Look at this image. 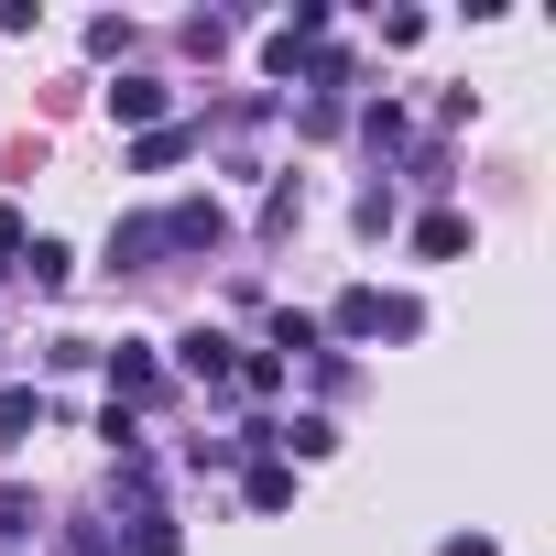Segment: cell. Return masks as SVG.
<instances>
[{"label": "cell", "instance_id": "4fadbf2b", "mask_svg": "<svg viewBox=\"0 0 556 556\" xmlns=\"http://www.w3.org/2000/svg\"><path fill=\"white\" fill-rule=\"evenodd\" d=\"M23 273H34V285L55 295V285H66V273H77V251H66V240H34V251H23Z\"/></svg>", "mask_w": 556, "mask_h": 556}, {"label": "cell", "instance_id": "277c9868", "mask_svg": "<svg viewBox=\"0 0 556 556\" xmlns=\"http://www.w3.org/2000/svg\"><path fill=\"white\" fill-rule=\"evenodd\" d=\"M175 371H186V382H207V393H218V382H229V371H240V339H218V328H186V339H175Z\"/></svg>", "mask_w": 556, "mask_h": 556}, {"label": "cell", "instance_id": "8992f818", "mask_svg": "<svg viewBox=\"0 0 556 556\" xmlns=\"http://www.w3.org/2000/svg\"><path fill=\"white\" fill-rule=\"evenodd\" d=\"M240 502H251V513H285V502H295V469H285V458H240Z\"/></svg>", "mask_w": 556, "mask_h": 556}, {"label": "cell", "instance_id": "7a4b0ae2", "mask_svg": "<svg viewBox=\"0 0 556 556\" xmlns=\"http://www.w3.org/2000/svg\"><path fill=\"white\" fill-rule=\"evenodd\" d=\"M218 240H229V207L218 197H175L164 207V251H218Z\"/></svg>", "mask_w": 556, "mask_h": 556}, {"label": "cell", "instance_id": "52a82bcc", "mask_svg": "<svg viewBox=\"0 0 556 556\" xmlns=\"http://www.w3.org/2000/svg\"><path fill=\"white\" fill-rule=\"evenodd\" d=\"M415 251H426V262H458V251H469V218H458V207H426V218H415Z\"/></svg>", "mask_w": 556, "mask_h": 556}, {"label": "cell", "instance_id": "8fae6325", "mask_svg": "<svg viewBox=\"0 0 556 556\" xmlns=\"http://www.w3.org/2000/svg\"><path fill=\"white\" fill-rule=\"evenodd\" d=\"M131 556H186V534H175V513L153 502V513H131Z\"/></svg>", "mask_w": 556, "mask_h": 556}, {"label": "cell", "instance_id": "9c48e42d", "mask_svg": "<svg viewBox=\"0 0 556 556\" xmlns=\"http://www.w3.org/2000/svg\"><path fill=\"white\" fill-rule=\"evenodd\" d=\"M45 415H55L45 393H23V382H0V447H23V437H34Z\"/></svg>", "mask_w": 556, "mask_h": 556}, {"label": "cell", "instance_id": "9a60e30c", "mask_svg": "<svg viewBox=\"0 0 556 556\" xmlns=\"http://www.w3.org/2000/svg\"><path fill=\"white\" fill-rule=\"evenodd\" d=\"M34 523H45V513H34V491H0V545H23Z\"/></svg>", "mask_w": 556, "mask_h": 556}, {"label": "cell", "instance_id": "7c38bea8", "mask_svg": "<svg viewBox=\"0 0 556 556\" xmlns=\"http://www.w3.org/2000/svg\"><path fill=\"white\" fill-rule=\"evenodd\" d=\"M55 556H121V523H55Z\"/></svg>", "mask_w": 556, "mask_h": 556}, {"label": "cell", "instance_id": "ffe728a7", "mask_svg": "<svg viewBox=\"0 0 556 556\" xmlns=\"http://www.w3.org/2000/svg\"><path fill=\"white\" fill-rule=\"evenodd\" d=\"M0 556H12V545H0Z\"/></svg>", "mask_w": 556, "mask_h": 556}, {"label": "cell", "instance_id": "ba28073f", "mask_svg": "<svg viewBox=\"0 0 556 556\" xmlns=\"http://www.w3.org/2000/svg\"><path fill=\"white\" fill-rule=\"evenodd\" d=\"M317 328H339V339H382V295H371V285H350V295H339Z\"/></svg>", "mask_w": 556, "mask_h": 556}, {"label": "cell", "instance_id": "d6986e66", "mask_svg": "<svg viewBox=\"0 0 556 556\" xmlns=\"http://www.w3.org/2000/svg\"><path fill=\"white\" fill-rule=\"evenodd\" d=\"M437 556H502V545H491V534H447Z\"/></svg>", "mask_w": 556, "mask_h": 556}, {"label": "cell", "instance_id": "5bb4252c", "mask_svg": "<svg viewBox=\"0 0 556 556\" xmlns=\"http://www.w3.org/2000/svg\"><path fill=\"white\" fill-rule=\"evenodd\" d=\"M317 339H328V328H317L306 306H285V317H273V361H285V350H317Z\"/></svg>", "mask_w": 556, "mask_h": 556}, {"label": "cell", "instance_id": "6da1fadb", "mask_svg": "<svg viewBox=\"0 0 556 556\" xmlns=\"http://www.w3.org/2000/svg\"><path fill=\"white\" fill-rule=\"evenodd\" d=\"M99 361H110V404H131V415H142V404H164V382H175L153 339H121V350H99Z\"/></svg>", "mask_w": 556, "mask_h": 556}, {"label": "cell", "instance_id": "ac0fdd59", "mask_svg": "<svg viewBox=\"0 0 556 556\" xmlns=\"http://www.w3.org/2000/svg\"><path fill=\"white\" fill-rule=\"evenodd\" d=\"M34 251V229H23V207H0V262H23Z\"/></svg>", "mask_w": 556, "mask_h": 556}, {"label": "cell", "instance_id": "30bf717a", "mask_svg": "<svg viewBox=\"0 0 556 556\" xmlns=\"http://www.w3.org/2000/svg\"><path fill=\"white\" fill-rule=\"evenodd\" d=\"M175 153H197V131H186V121H164V131H142V142H131V175H164Z\"/></svg>", "mask_w": 556, "mask_h": 556}, {"label": "cell", "instance_id": "2e32d148", "mask_svg": "<svg viewBox=\"0 0 556 556\" xmlns=\"http://www.w3.org/2000/svg\"><path fill=\"white\" fill-rule=\"evenodd\" d=\"M229 382H251V393H285V361H273V350H240V371Z\"/></svg>", "mask_w": 556, "mask_h": 556}, {"label": "cell", "instance_id": "e0dca14e", "mask_svg": "<svg viewBox=\"0 0 556 556\" xmlns=\"http://www.w3.org/2000/svg\"><path fill=\"white\" fill-rule=\"evenodd\" d=\"M361 131H371V153H393V142H404V110H393V99H371V110H361Z\"/></svg>", "mask_w": 556, "mask_h": 556}, {"label": "cell", "instance_id": "3957f363", "mask_svg": "<svg viewBox=\"0 0 556 556\" xmlns=\"http://www.w3.org/2000/svg\"><path fill=\"white\" fill-rule=\"evenodd\" d=\"M153 262H164V207H131L110 229V273H153Z\"/></svg>", "mask_w": 556, "mask_h": 556}, {"label": "cell", "instance_id": "5b68a950", "mask_svg": "<svg viewBox=\"0 0 556 556\" xmlns=\"http://www.w3.org/2000/svg\"><path fill=\"white\" fill-rule=\"evenodd\" d=\"M164 110H175L164 77H121V88H110V121H131V131H164Z\"/></svg>", "mask_w": 556, "mask_h": 556}]
</instances>
